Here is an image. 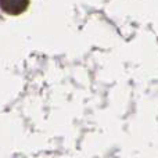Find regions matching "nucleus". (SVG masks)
Here are the masks:
<instances>
[{
	"label": "nucleus",
	"instance_id": "obj_1",
	"mask_svg": "<svg viewBox=\"0 0 158 158\" xmlns=\"http://www.w3.org/2000/svg\"><path fill=\"white\" fill-rule=\"evenodd\" d=\"M28 7V0H0V8L4 13L17 15Z\"/></svg>",
	"mask_w": 158,
	"mask_h": 158
}]
</instances>
